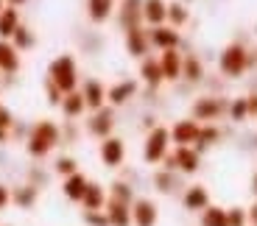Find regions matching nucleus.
Masks as SVG:
<instances>
[{
	"label": "nucleus",
	"mask_w": 257,
	"mask_h": 226,
	"mask_svg": "<svg viewBox=\"0 0 257 226\" xmlns=\"http://www.w3.org/2000/svg\"><path fill=\"white\" fill-rule=\"evenodd\" d=\"M157 59H160V67H162V78H165V81H179L185 56H182L179 51H165V53H160Z\"/></svg>",
	"instance_id": "obj_20"
},
{
	"label": "nucleus",
	"mask_w": 257,
	"mask_h": 226,
	"mask_svg": "<svg viewBox=\"0 0 257 226\" xmlns=\"http://www.w3.org/2000/svg\"><path fill=\"white\" fill-rule=\"evenodd\" d=\"M199 226H229V220H226V207L210 204L204 212H199Z\"/></svg>",
	"instance_id": "obj_31"
},
{
	"label": "nucleus",
	"mask_w": 257,
	"mask_h": 226,
	"mask_svg": "<svg viewBox=\"0 0 257 226\" xmlns=\"http://www.w3.org/2000/svg\"><path fill=\"white\" fill-rule=\"evenodd\" d=\"M103 212H106V220H109V226H132V204H120V201H106V207H103Z\"/></svg>",
	"instance_id": "obj_24"
},
{
	"label": "nucleus",
	"mask_w": 257,
	"mask_h": 226,
	"mask_svg": "<svg viewBox=\"0 0 257 226\" xmlns=\"http://www.w3.org/2000/svg\"><path fill=\"white\" fill-rule=\"evenodd\" d=\"M140 78H143V84H148V87H160L162 81H165V78H162L160 59H157V56L140 59Z\"/></svg>",
	"instance_id": "obj_25"
},
{
	"label": "nucleus",
	"mask_w": 257,
	"mask_h": 226,
	"mask_svg": "<svg viewBox=\"0 0 257 226\" xmlns=\"http://www.w3.org/2000/svg\"><path fill=\"white\" fill-rule=\"evenodd\" d=\"M0 129H9V131L14 129V115L6 104H0Z\"/></svg>",
	"instance_id": "obj_40"
},
{
	"label": "nucleus",
	"mask_w": 257,
	"mask_h": 226,
	"mask_svg": "<svg viewBox=\"0 0 257 226\" xmlns=\"http://www.w3.org/2000/svg\"><path fill=\"white\" fill-rule=\"evenodd\" d=\"M20 70V51L6 42V39H0V73H6V76H14Z\"/></svg>",
	"instance_id": "obj_26"
},
{
	"label": "nucleus",
	"mask_w": 257,
	"mask_h": 226,
	"mask_svg": "<svg viewBox=\"0 0 257 226\" xmlns=\"http://www.w3.org/2000/svg\"><path fill=\"white\" fill-rule=\"evenodd\" d=\"M12 45L17 48V51H28V48L37 45V37H34V31L28 26H20L17 31H14V37H12Z\"/></svg>",
	"instance_id": "obj_36"
},
{
	"label": "nucleus",
	"mask_w": 257,
	"mask_h": 226,
	"mask_svg": "<svg viewBox=\"0 0 257 226\" xmlns=\"http://www.w3.org/2000/svg\"><path fill=\"white\" fill-rule=\"evenodd\" d=\"M143 23L148 28L168 26V3L165 0H143Z\"/></svg>",
	"instance_id": "obj_17"
},
{
	"label": "nucleus",
	"mask_w": 257,
	"mask_h": 226,
	"mask_svg": "<svg viewBox=\"0 0 257 226\" xmlns=\"http://www.w3.org/2000/svg\"><path fill=\"white\" fill-rule=\"evenodd\" d=\"M12 140V131L9 129H0V145H3V142H9Z\"/></svg>",
	"instance_id": "obj_45"
},
{
	"label": "nucleus",
	"mask_w": 257,
	"mask_h": 226,
	"mask_svg": "<svg viewBox=\"0 0 257 226\" xmlns=\"http://www.w3.org/2000/svg\"><path fill=\"white\" fill-rule=\"evenodd\" d=\"M28 0H6V6H12V9H20V6H26Z\"/></svg>",
	"instance_id": "obj_46"
},
{
	"label": "nucleus",
	"mask_w": 257,
	"mask_h": 226,
	"mask_svg": "<svg viewBox=\"0 0 257 226\" xmlns=\"http://www.w3.org/2000/svg\"><path fill=\"white\" fill-rule=\"evenodd\" d=\"M98 159H101L103 168H109V170L123 168V162H126V140L115 137V134L101 140V145H98Z\"/></svg>",
	"instance_id": "obj_7"
},
{
	"label": "nucleus",
	"mask_w": 257,
	"mask_h": 226,
	"mask_svg": "<svg viewBox=\"0 0 257 226\" xmlns=\"http://www.w3.org/2000/svg\"><path fill=\"white\" fill-rule=\"evenodd\" d=\"M81 220L87 226H109V220H106V212H103V209H101V212H84Z\"/></svg>",
	"instance_id": "obj_39"
},
{
	"label": "nucleus",
	"mask_w": 257,
	"mask_h": 226,
	"mask_svg": "<svg viewBox=\"0 0 257 226\" xmlns=\"http://www.w3.org/2000/svg\"><path fill=\"white\" fill-rule=\"evenodd\" d=\"M3 9H6V0H0V12H3Z\"/></svg>",
	"instance_id": "obj_47"
},
{
	"label": "nucleus",
	"mask_w": 257,
	"mask_h": 226,
	"mask_svg": "<svg viewBox=\"0 0 257 226\" xmlns=\"http://www.w3.org/2000/svg\"><path fill=\"white\" fill-rule=\"evenodd\" d=\"M62 115L67 117V120H76V117H81L84 112H87V104H84V95H81V90H76V92H67V95L62 98Z\"/></svg>",
	"instance_id": "obj_27"
},
{
	"label": "nucleus",
	"mask_w": 257,
	"mask_h": 226,
	"mask_svg": "<svg viewBox=\"0 0 257 226\" xmlns=\"http://www.w3.org/2000/svg\"><path fill=\"white\" fill-rule=\"evenodd\" d=\"M182 78L190 81V84H199L204 78V65H201L199 56H185V65H182Z\"/></svg>",
	"instance_id": "obj_33"
},
{
	"label": "nucleus",
	"mask_w": 257,
	"mask_h": 226,
	"mask_svg": "<svg viewBox=\"0 0 257 226\" xmlns=\"http://www.w3.org/2000/svg\"><path fill=\"white\" fill-rule=\"evenodd\" d=\"M81 95H84V104H87V112H98L103 109L106 104V87L98 81V78H87L81 84Z\"/></svg>",
	"instance_id": "obj_15"
},
{
	"label": "nucleus",
	"mask_w": 257,
	"mask_h": 226,
	"mask_svg": "<svg viewBox=\"0 0 257 226\" xmlns=\"http://www.w3.org/2000/svg\"><path fill=\"white\" fill-rule=\"evenodd\" d=\"M171 148H174L171 129H168V126H157V129H151L146 134V140H143V162L157 168V165L165 162V156L171 154Z\"/></svg>",
	"instance_id": "obj_3"
},
{
	"label": "nucleus",
	"mask_w": 257,
	"mask_h": 226,
	"mask_svg": "<svg viewBox=\"0 0 257 226\" xmlns=\"http://www.w3.org/2000/svg\"><path fill=\"white\" fill-rule=\"evenodd\" d=\"M20 26H23V23H20V9L6 6L3 12H0V39H6V42H12L14 31H17Z\"/></svg>",
	"instance_id": "obj_28"
},
{
	"label": "nucleus",
	"mask_w": 257,
	"mask_h": 226,
	"mask_svg": "<svg viewBox=\"0 0 257 226\" xmlns=\"http://www.w3.org/2000/svg\"><path fill=\"white\" fill-rule=\"evenodd\" d=\"M187 20H190V9H187L185 3H182V0H174V3H168V26L179 31L182 26H187Z\"/></svg>",
	"instance_id": "obj_32"
},
{
	"label": "nucleus",
	"mask_w": 257,
	"mask_h": 226,
	"mask_svg": "<svg viewBox=\"0 0 257 226\" xmlns=\"http://www.w3.org/2000/svg\"><path fill=\"white\" fill-rule=\"evenodd\" d=\"M6 226H12V223H6Z\"/></svg>",
	"instance_id": "obj_48"
},
{
	"label": "nucleus",
	"mask_w": 257,
	"mask_h": 226,
	"mask_svg": "<svg viewBox=\"0 0 257 226\" xmlns=\"http://www.w3.org/2000/svg\"><path fill=\"white\" fill-rule=\"evenodd\" d=\"M9 204H12V187L0 181V212H3V209H6Z\"/></svg>",
	"instance_id": "obj_41"
},
{
	"label": "nucleus",
	"mask_w": 257,
	"mask_h": 226,
	"mask_svg": "<svg viewBox=\"0 0 257 226\" xmlns=\"http://www.w3.org/2000/svg\"><path fill=\"white\" fill-rule=\"evenodd\" d=\"M87 187H90V179H87L81 170H78V173H73V176H67V179H62V195L67 201H73V204H81Z\"/></svg>",
	"instance_id": "obj_18"
},
{
	"label": "nucleus",
	"mask_w": 257,
	"mask_h": 226,
	"mask_svg": "<svg viewBox=\"0 0 257 226\" xmlns=\"http://www.w3.org/2000/svg\"><path fill=\"white\" fill-rule=\"evenodd\" d=\"M160 223V207L154 198L137 195L132 204V226H157Z\"/></svg>",
	"instance_id": "obj_9"
},
{
	"label": "nucleus",
	"mask_w": 257,
	"mask_h": 226,
	"mask_svg": "<svg viewBox=\"0 0 257 226\" xmlns=\"http://www.w3.org/2000/svg\"><path fill=\"white\" fill-rule=\"evenodd\" d=\"M218 70L224 78H240L249 70V48L240 42H229L218 53Z\"/></svg>",
	"instance_id": "obj_4"
},
{
	"label": "nucleus",
	"mask_w": 257,
	"mask_h": 226,
	"mask_svg": "<svg viewBox=\"0 0 257 226\" xmlns=\"http://www.w3.org/2000/svg\"><path fill=\"white\" fill-rule=\"evenodd\" d=\"M126 34V53L128 56H135V59H146L148 53H151V39H148V28H128Z\"/></svg>",
	"instance_id": "obj_13"
},
{
	"label": "nucleus",
	"mask_w": 257,
	"mask_h": 226,
	"mask_svg": "<svg viewBox=\"0 0 257 226\" xmlns=\"http://www.w3.org/2000/svg\"><path fill=\"white\" fill-rule=\"evenodd\" d=\"M249 193H251V198L257 201V170L251 173V179H249Z\"/></svg>",
	"instance_id": "obj_44"
},
{
	"label": "nucleus",
	"mask_w": 257,
	"mask_h": 226,
	"mask_svg": "<svg viewBox=\"0 0 257 226\" xmlns=\"http://www.w3.org/2000/svg\"><path fill=\"white\" fill-rule=\"evenodd\" d=\"M135 95H137V81L135 78H123V81H117V84L106 87V104H109L112 109L128 104Z\"/></svg>",
	"instance_id": "obj_14"
},
{
	"label": "nucleus",
	"mask_w": 257,
	"mask_h": 226,
	"mask_svg": "<svg viewBox=\"0 0 257 226\" xmlns=\"http://www.w3.org/2000/svg\"><path fill=\"white\" fill-rule=\"evenodd\" d=\"M115 9H117L115 0H87V17H90V23H95V26H103V23L115 14Z\"/></svg>",
	"instance_id": "obj_23"
},
{
	"label": "nucleus",
	"mask_w": 257,
	"mask_h": 226,
	"mask_svg": "<svg viewBox=\"0 0 257 226\" xmlns=\"http://www.w3.org/2000/svg\"><path fill=\"white\" fill-rule=\"evenodd\" d=\"M39 201V187H34V184H17V187H12V204L17 209H34Z\"/></svg>",
	"instance_id": "obj_22"
},
{
	"label": "nucleus",
	"mask_w": 257,
	"mask_h": 226,
	"mask_svg": "<svg viewBox=\"0 0 257 226\" xmlns=\"http://www.w3.org/2000/svg\"><path fill=\"white\" fill-rule=\"evenodd\" d=\"M87 131H90V137H95V140L112 137V131H115V109H112V106H103V109H98V112H90Z\"/></svg>",
	"instance_id": "obj_8"
},
{
	"label": "nucleus",
	"mask_w": 257,
	"mask_h": 226,
	"mask_svg": "<svg viewBox=\"0 0 257 226\" xmlns=\"http://www.w3.org/2000/svg\"><path fill=\"white\" fill-rule=\"evenodd\" d=\"M226 109H229V101H224V98H218V95H201V98L193 101L190 117L199 120L201 126H207V123L221 120V117L226 115Z\"/></svg>",
	"instance_id": "obj_6"
},
{
	"label": "nucleus",
	"mask_w": 257,
	"mask_h": 226,
	"mask_svg": "<svg viewBox=\"0 0 257 226\" xmlns=\"http://www.w3.org/2000/svg\"><path fill=\"white\" fill-rule=\"evenodd\" d=\"M117 23H120L123 31H128V28H140L143 26V0H120Z\"/></svg>",
	"instance_id": "obj_16"
},
{
	"label": "nucleus",
	"mask_w": 257,
	"mask_h": 226,
	"mask_svg": "<svg viewBox=\"0 0 257 226\" xmlns=\"http://www.w3.org/2000/svg\"><path fill=\"white\" fill-rule=\"evenodd\" d=\"M226 117L232 123H246L249 120V104H246V95H238L229 101V109H226Z\"/></svg>",
	"instance_id": "obj_34"
},
{
	"label": "nucleus",
	"mask_w": 257,
	"mask_h": 226,
	"mask_svg": "<svg viewBox=\"0 0 257 226\" xmlns=\"http://www.w3.org/2000/svg\"><path fill=\"white\" fill-rule=\"evenodd\" d=\"M199 131H201V123L193 120V117H182V120H176L174 126H171V142H174V148L196 145Z\"/></svg>",
	"instance_id": "obj_10"
},
{
	"label": "nucleus",
	"mask_w": 257,
	"mask_h": 226,
	"mask_svg": "<svg viewBox=\"0 0 257 226\" xmlns=\"http://www.w3.org/2000/svg\"><path fill=\"white\" fill-rule=\"evenodd\" d=\"M210 190L204 187V184H187L185 190H182V207L187 209V212H204L207 207H210Z\"/></svg>",
	"instance_id": "obj_12"
},
{
	"label": "nucleus",
	"mask_w": 257,
	"mask_h": 226,
	"mask_svg": "<svg viewBox=\"0 0 257 226\" xmlns=\"http://www.w3.org/2000/svg\"><path fill=\"white\" fill-rule=\"evenodd\" d=\"M160 168H168V170H176L182 176H193L199 173L201 168V151L196 145H185V148H171V154L165 156Z\"/></svg>",
	"instance_id": "obj_5"
},
{
	"label": "nucleus",
	"mask_w": 257,
	"mask_h": 226,
	"mask_svg": "<svg viewBox=\"0 0 257 226\" xmlns=\"http://www.w3.org/2000/svg\"><path fill=\"white\" fill-rule=\"evenodd\" d=\"M106 193H109L112 201H120V204H135V198H137L135 187H132L126 179H115L109 187H106Z\"/></svg>",
	"instance_id": "obj_29"
},
{
	"label": "nucleus",
	"mask_w": 257,
	"mask_h": 226,
	"mask_svg": "<svg viewBox=\"0 0 257 226\" xmlns=\"http://www.w3.org/2000/svg\"><path fill=\"white\" fill-rule=\"evenodd\" d=\"M53 173L62 176V179H67V176L78 173V159H76V156H70V154L56 156V162H53Z\"/></svg>",
	"instance_id": "obj_35"
},
{
	"label": "nucleus",
	"mask_w": 257,
	"mask_h": 226,
	"mask_svg": "<svg viewBox=\"0 0 257 226\" xmlns=\"http://www.w3.org/2000/svg\"><path fill=\"white\" fill-rule=\"evenodd\" d=\"M226 220H229V226H249V212L240 204H232V207H226Z\"/></svg>",
	"instance_id": "obj_37"
},
{
	"label": "nucleus",
	"mask_w": 257,
	"mask_h": 226,
	"mask_svg": "<svg viewBox=\"0 0 257 226\" xmlns=\"http://www.w3.org/2000/svg\"><path fill=\"white\" fill-rule=\"evenodd\" d=\"M246 104H249V120H251V117L257 120V92H251V95H246Z\"/></svg>",
	"instance_id": "obj_42"
},
{
	"label": "nucleus",
	"mask_w": 257,
	"mask_h": 226,
	"mask_svg": "<svg viewBox=\"0 0 257 226\" xmlns=\"http://www.w3.org/2000/svg\"><path fill=\"white\" fill-rule=\"evenodd\" d=\"M221 129H218V123H207V126H201V131H199V140H196V148L204 154L207 148H212V145H218L221 142Z\"/></svg>",
	"instance_id": "obj_30"
},
{
	"label": "nucleus",
	"mask_w": 257,
	"mask_h": 226,
	"mask_svg": "<svg viewBox=\"0 0 257 226\" xmlns=\"http://www.w3.org/2000/svg\"><path fill=\"white\" fill-rule=\"evenodd\" d=\"M246 212H249V226H257V201H251L246 207Z\"/></svg>",
	"instance_id": "obj_43"
},
{
	"label": "nucleus",
	"mask_w": 257,
	"mask_h": 226,
	"mask_svg": "<svg viewBox=\"0 0 257 226\" xmlns=\"http://www.w3.org/2000/svg\"><path fill=\"white\" fill-rule=\"evenodd\" d=\"M106 201H109L106 187H103L101 181H90V187H87V193L81 198V207H84V212H101L106 207Z\"/></svg>",
	"instance_id": "obj_19"
},
{
	"label": "nucleus",
	"mask_w": 257,
	"mask_h": 226,
	"mask_svg": "<svg viewBox=\"0 0 257 226\" xmlns=\"http://www.w3.org/2000/svg\"><path fill=\"white\" fill-rule=\"evenodd\" d=\"M154 187H157V193H162V195H174V193H179V187H182V173H176V170H168V168H157V173H154Z\"/></svg>",
	"instance_id": "obj_21"
},
{
	"label": "nucleus",
	"mask_w": 257,
	"mask_h": 226,
	"mask_svg": "<svg viewBox=\"0 0 257 226\" xmlns=\"http://www.w3.org/2000/svg\"><path fill=\"white\" fill-rule=\"evenodd\" d=\"M148 39H151V48H157L160 53L165 51H179L182 45V34L171 26H160V28H148Z\"/></svg>",
	"instance_id": "obj_11"
},
{
	"label": "nucleus",
	"mask_w": 257,
	"mask_h": 226,
	"mask_svg": "<svg viewBox=\"0 0 257 226\" xmlns=\"http://www.w3.org/2000/svg\"><path fill=\"white\" fill-rule=\"evenodd\" d=\"M53 84L59 87V90L67 95V92H76L78 90V62L73 53H62V56H56L48 65V76Z\"/></svg>",
	"instance_id": "obj_2"
},
{
	"label": "nucleus",
	"mask_w": 257,
	"mask_h": 226,
	"mask_svg": "<svg viewBox=\"0 0 257 226\" xmlns=\"http://www.w3.org/2000/svg\"><path fill=\"white\" fill-rule=\"evenodd\" d=\"M56 145H62V129L53 120H37L26 134V154L31 159H45Z\"/></svg>",
	"instance_id": "obj_1"
},
{
	"label": "nucleus",
	"mask_w": 257,
	"mask_h": 226,
	"mask_svg": "<svg viewBox=\"0 0 257 226\" xmlns=\"http://www.w3.org/2000/svg\"><path fill=\"white\" fill-rule=\"evenodd\" d=\"M45 95H48V104H51V106H62V98H64V92L59 90L56 84H53L51 78H45Z\"/></svg>",
	"instance_id": "obj_38"
}]
</instances>
